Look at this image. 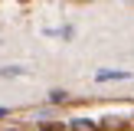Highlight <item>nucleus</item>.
<instances>
[{"label": "nucleus", "instance_id": "nucleus-4", "mask_svg": "<svg viewBox=\"0 0 134 131\" xmlns=\"http://www.w3.org/2000/svg\"><path fill=\"white\" fill-rule=\"evenodd\" d=\"M49 102H56V105L65 102V92H62V89H52V92H49Z\"/></svg>", "mask_w": 134, "mask_h": 131}, {"label": "nucleus", "instance_id": "nucleus-3", "mask_svg": "<svg viewBox=\"0 0 134 131\" xmlns=\"http://www.w3.org/2000/svg\"><path fill=\"white\" fill-rule=\"evenodd\" d=\"M0 75H26L23 66H7V69H0Z\"/></svg>", "mask_w": 134, "mask_h": 131}, {"label": "nucleus", "instance_id": "nucleus-1", "mask_svg": "<svg viewBox=\"0 0 134 131\" xmlns=\"http://www.w3.org/2000/svg\"><path fill=\"white\" fill-rule=\"evenodd\" d=\"M95 79L98 82H111V79H128V72H121V69H98Z\"/></svg>", "mask_w": 134, "mask_h": 131}, {"label": "nucleus", "instance_id": "nucleus-5", "mask_svg": "<svg viewBox=\"0 0 134 131\" xmlns=\"http://www.w3.org/2000/svg\"><path fill=\"white\" fill-rule=\"evenodd\" d=\"M3 115H7V108H0V118H3Z\"/></svg>", "mask_w": 134, "mask_h": 131}, {"label": "nucleus", "instance_id": "nucleus-2", "mask_svg": "<svg viewBox=\"0 0 134 131\" xmlns=\"http://www.w3.org/2000/svg\"><path fill=\"white\" fill-rule=\"evenodd\" d=\"M72 131H98L92 121H85V118H72Z\"/></svg>", "mask_w": 134, "mask_h": 131}]
</instances>
